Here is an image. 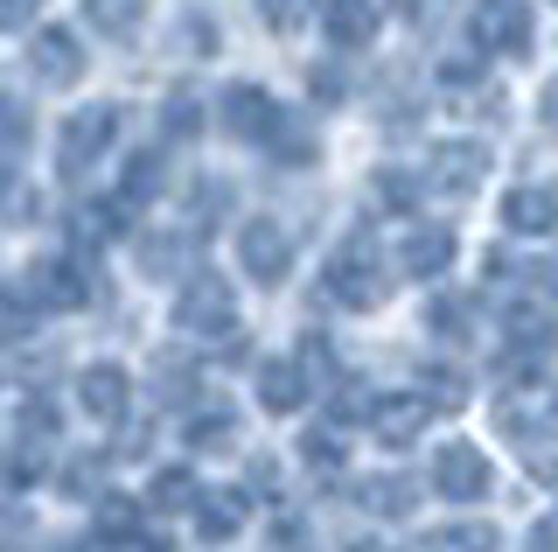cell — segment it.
Wrapping results in <instances>:
<instances>
[{"instance_id": "cell-2", "label": "cell", "mask_w": 558, "mask_h": 552, "mask_svg": "<svg viewBox=\"0 0 558 552\" xmlns=\"http://www.w3.org/2000/svg\"><path fill=\"white\" fill-rule=\"evenodd\" d=\"M223 127H231L238 141H279V133H287V106H272L266 84H231V92H223Z\"/></svg>"}, {"instance_id": "cell-19", "label": "cell", "mask_w": 558, "mask_h": 552, "mask_svg": "<svg viewBox=\"0 0 558 552\" xmlns=\"http://www.w3.org/2000/svg\"><path fill=\"white\" fill-rule=\"evenodd\" d=\"M391 8H398V14H418V8H426V0H391Z\"/></svg>"}, {"instance_id": "cell-5", "label": "cell", "mask_w": 558, "mask_h": 552, "mask_svg": "<svg viewBox=\"0 0 558 552\" xmlns=\"http://www.w3.org/2000/svg\"><path fill=\"white\" fill-rule=\"evenodd\" d=\"M328 49H371L377 43V0H322Z\"/></svg>"}, {"instance_id": "cell-1", "label": "cell", "mask_w": 558, "mask_h": 552, "mask_svg": "<svg viewBox=\"0 0 558 552\" xmlns=\"http://www.w3.org/2000/svg\"><path fill=\"white\" fill-rule=\"evenodd\" d=\"M531 0H482L475 22H468V43L482 57H531Z\"/></svg>"}, {"instance_id": "cell-12", "label": "cell", "mask_w": 558, "mask_h": 552, "mask_svg": "<svg viewBox=\"0 0 558 552\" xmlns=\"http://www.w3.org/2000/svg\"><path fill=\"white\" fill-rule=\"evenodd\" d=\"M174 43H189V57H209V49H217V22H209V14H189V22H174Z\"/></svg>"}, {"instance_id": "cell-16", "label": "cell", "mask_w": 558, "mask_h": 552, "mask_svg": "<svg viewBox=\"0 0 558 552\" xmlns=\"http://www.w3.org/2000/svg\"><path fill=\"white\" fill-rule=\"evenodd\" d=\"M35 8H43V0H0V36H8V28H28Z\"/></svg>"}, {"instance_id": "cell-9", "label": "cell", "mask_w": 558, "mask_h": 552, "mask_svg": "<svg viewBox=\"0 0 558 552\" xmlns=\"http://www.w3.org/2000/svg\"><path fill=\"white\" fill-rule=\"evenodd\" d=\"M28 141H35V112L22 106V98H8V92H0V168H8V161H22Z\"/></svg>"}, {"instance_id": "cell-17", "label": "cell", "mask_w": 558, "mask_h": 552, "mask_svg": "<svg viewBox=\"0 0 558 552\" xmlns=\"http://www.w3.org/2000/svg\"><path fill=\"white\" fill-rule=\"evenodd\" d=\"M301 14H307V0H266V22L272 28H293Z\"/></svg>"}, {"instance_id": "cell-13", "label": "cell", "mask_w": 558, "mask_h": 552, "mask_svg": "<svg viewBox=\"0 0 558 552\" xmlns=\"http://www.w3.org/2000/svg\"><path fill=\"white\" fill-rule=\"evenodd\" d=\"M126 189H133V196H154V189H161V161H154V154H133Z\"/></svg>"}, {"instance_id": "cell-18", "label": "cell", "mask_w": 558, "mask_h": 552, "mask_svg": "<svg viewBox=\"0 0 558 552\" xmlns=\"http://www.w3.org/2000/svg\"><path fill=\"white\" fill-rule=\"evenodd\" d=\"M545 127H551V133H558V77H551V84H545Z\"/></svg>"}, {"instance_id": "cell-14", "label": "cell", "mask_w": 558, "mask_h": 552, "mask_svg": "<svg viewBox=\"0 0 558 552\" xmlns=\"http://www.w3.org/2000/svg\"><path fill=\"white\" fill-rule=\"evenodd\" d=\"M182 308H189L196 322H217V315H223V287H217V280H203V287H196V295H189Z\"/></svg>"}, {"instance_id": "cell-8", "label": "cell", "mask_w": 558, "mask_h": 552, "mask_svg": "<svg viewBox=\"0 0 558 552\" xmlns=\"http://www.w3.org/2000/svg\"><path fill=\"white\" fill-rule=\"evenodd\" d=\"M84 22L98 28V36H140V22H147V0H84Z\"/></svg>"}, {"instance_id": "cell-11", "label": "cell", "mask_w": 558, "mask_h": 552, "mask_svg": "<svg viewBox=\"0 0 558 552\" xmlns=\"http://www.w3.org/2000/svg\"><path fill=\"white\" fill-rule=\"evenodd\" d=\"M161 127H168V133H182V141H189V133L203 127V106H196V98H189V92H174L168 106H161Z\"/></svg>"}, {"instance_id": "cell-7", "label": "cell", "mask_w": 558, "mask_h": 552, "mask_svg": "<svg viewBox=\"0 0 558 552\" xmlns=\"http://www.w3.org/2000/svg\"><path fill=\"white\" fill-rule=\"evenodd\" d=\"M482 168H488V154L475 141H447L440 154H433V182H440V189H475Z\"/></svg>"}, {"instance_id": "cell-3", "label": "cell", "mask_w": 558, "mask_h": 552, "mask_svg": "<svg viewBox=\"0 0 558 552\" xmlns=\"http://www.w3.org/2000/svg\"><path fill=\"white\" fill-rule=\"evenodd\" d=\"M28 71L43 77V84H77V77H84V43L70 36L63 22L35 28V43H28Z\"/></svg>"}, {"instance_id": "cell-6", "label": "cell", "mask_w": 558, "mask_h": 552, "mask_svg": "<svg viewBox=\"0 0 558 552\" xmlns=\"http://www.w3.org/2000/svg\"><path fill=\"white\" fill-rule=\"evenodd\" d=\"M238 245H244V259H252L258 280H279V266H287V231H279L272 217H252L238 231Z\"/></svg>"}, {"instance_id": "cell-15", "label": "cell", "mask_w": 558, "mask_h": 552, "mask_svg": "<svg viewBox=\"0 0 558 552\" xmlns=\"http://www.w3.org/2000/svg\"><path fill=\"white\" fill-rule=\"evenodd\" d=\"M405 259H412V266H418V273H426V266H440V259H447V238H440V231H426V238H412V245H405Z\"/></svg>"}, {"instance_id": "cell-4", "label": "cell", "mask_w": 558, "mask_h": 552, "mask_svg": "<svg viewBox=\"0 0 558 552\" xmlns=\"http://www.w3.org/2000/svg\"><path fill=\"white\" fill-rule=\"evenodd\" d=\"M119 141V106H84L63 127V168H92L105 147Z\"/></svg>"}, {"instance_id": "cell-10", "label": "cell", "mask_w": 558, "mask_h": 552, "mask_svg": "<svg viewBox=\"0 0 558 552\" xmlns=\"http://www.w3.org/2000/svg\"><path fill=\"white\" fill-rule=\"evenodd\" d=\"M551 217H558L551 189H517V196H510V224H517V231H545Z\"/></svg>"}]
</instances>
